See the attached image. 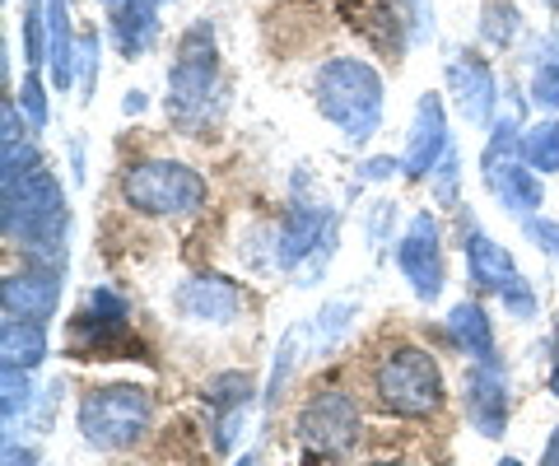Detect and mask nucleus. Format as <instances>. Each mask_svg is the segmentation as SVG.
<instances>
[{
  "label": "nucleus",
  "instance_id": "1",
  "mask_svg": "<svg viewBox=\"0 0 559 466\" xmlns=\"http://www.w3.org/2000/svg\"><path fill=\"white\" fill-rule=\"evenodd\" d=\"M5 238L38 271L66 266V192L51 168H33L5 187Z\"/></svg>",
  "mask_w": 559,
  "mask_h": 466
},
{
  "label": "nucleus",
  "instance_id": "2",
  "mask_svg": "<svg viewBox=\"0 0 559 466\" xmlns=\"http://www.w3.org/2000/svg\"><path fill=\"white\" fill-rule=\"evenodd\" d=\"M318 112L336 127L349 145L373 141L382 122V75L359 57H331L312 80Z\"/></svg>",
  "mask_w": 559,
  "mask_h": 466
},
{
  "label": "nucleus",
  "instance_id": "3",
  "mask_svg": "<svg viewBox=\"0 0 559 466\" xmlns=\"http://www.w3.org/2000/svg\"><path fill=\"white\" fill-rule=\"evenodd\" d=\"M373 392L378 402L396 410V416H433L443 406V373L439 359L419 345H396L378 359L373 369Z\"/></svg>",
  "mask_w": 559,
  "mask_h": 466
},
{
  "label": "nucleus",
  "instance_id": "4",
  "mask_svg": "<svg viewBox=\"0 0 559 466\" xmlns=\"http://www.w3.org/2000/svg\"><path fill=\"white\" fill-rule=\"evenodd\" d=\"M154 420V402L145 387L117 383V387H98L80 402V434L84 443L103 447V453H121L145 439V429Z\"/></svg>",
  "mask_w": 559,
  "mask_h": 466
},
{
  "label": "nucleus",
  "instance_id": "5",
  "mask_svg": "<svg viewBox=\"0 0 559 466\" xmlns=\"http://www.w3.org/2000/svg\"><path fill=\"white\" fill-rule=\"evenodd\" d=\"M121 201L140 215H197L205 205V178L178 159H145L121 178Z\"/></svg>",
  "mask_w": 559,
  "mask_h": 466
},
{
  "label": "nucleus",
  "instance_id": "6",
  "mask_svg": "<svg viewBox=\"0 0 559 466\" xmlns=\"http://www.w3.org/2000/svg\"><path fill=\"white\" fill-rule=\"evenodd\" d=\"M215 84H219L215 33H210V24H191L182 33L178 57H173V71H168V112L182 127H191L197 117H205V98L215 94Z\"/></svg>",
  "mask_w": 559,
  "mask_h": 466
},
{
  "label": "nucleus",
  "instance_id": "7",
  "mask_svg": "<svg viewBox=\"0 0 559 466\" xmlns=\"http://www.w3.org/2000/svg\"><path fill=\"white\" fill-rule=\"evenodd\" d=\"M466 266H471V280H476L485 295H499L503 308H509L513 318H532L536 313V295L532 285L522 280V271L509 252H503V243H495L489 234H480L476 224L466 219Z\"/></svg>",
  "mask_w": 559,
  "mask_h": 466
},
{
  "label": "nucleus",
  "instance_id": "8",
  "mask_svg": "<svg viewBox=\"0 0 559 466\" xmlns=\"http://www.w3.org/2000/svg\"><path fill=\"white\" fill-rule=\"evenodd\" d=\"M396 266L411 280L415 299L433 303L443 295V238H439V219H433L429 211L411 215L406 238L396 243Z\"/></svg>",
  "mask_w": 559,
  "mask_h": 466
},
{
  "label": "nucleus",
  "instance_id": "9",
  "mask_svg": "<svg viewBox=\"0 0 559 466\" xmlns=\"http://www.w3.org/2000/svg\"><path fill=\"white\" fill-rule=\"evenodd\" d=\"M299 439L322 457H341L349 443L359 439V406L349 402V392H318L299 410Z\"/></svg>",
  "mask_w": 559,
  "mask_h": 466
},
{
  "label": "nucleus",
  "instance_id": "10",
  "mask_svg": "<svg viewBox=\"0 0 559 466\" xmlns=\"http://www.w3.org/2000/svg\"><path fill=\"white\" fill-rule=\"evenodd\" d=\"M448 159V112L439 94H425L415 103V122H411V141H406V178H433V168Z\"/></svg>",
  "mask_w": 559,
  "mask_h": 466
},
{
  "label": "nucleus",
  "instance_id": "11",
  "mask_svg": "<svg viewBox=\"0 0 559 466\" xmlns=\"http://www.w3.org/2000/svg\"><path fill=\"white\" fill-rule=\"evenodd\" d=\"M178 313L187 322H210V326H224L234 322L242 313V289L234 280H224V275L205 271V275H191V280H182L178 289Z\"/></svg>",
  "mask_w": 559,
  "mask_h": 466
},
{
  "label": "nucleus",
  "instance_id": "12",
  "mask_svg": "<svg viewBox=\"0 0 559 466\" xmlns=\"http://www.w3.org/2000/svg\"><path fill=\"white\" fill-rule=\"evenodd\" d=\"M466 416L485 439H499L509 425V378H503L499 359L466 369Z\"/></svg>",
  "mask_w": 559,
  "mask_h": 466
},
{
  "label": "nucleus",
  "instance_id": "13",
  "mask_svg": "<svg viewBox=\"0 0 559 466\" xmlns=\"http://www.w3.org/2000/svg\"><path fill=\"white\" fill-rule=\"evenodd\" d=\"M0 303H5V318H14V322H47V318H57L61 275L57 271L5 275V285H0Z\"/></svg>",
  "mask_w": 559,
  "mask_h": 466
},
{
  "label": "nucleus",
  "instance_id": "14",
  "mask_svg": "<svg viewBox=\"0 0 559 466\" xmlns=\"http://www.w3.org/2000/svg\"><path fill=\"white\" fill-rule=\"evenodd\" d=\"M448 80H452V94H457V108L471 127H485L489 112H495V98H499V80L489 71V61L480 51H457V61L448 65Z\"/></svg>",
  "mask_w": 559,
  "mask_h": 466
},
{
  "label": "nucleus",
  "instance_id": "15",
  "mask_svg": "<svg viewBox=\"0 0 559 466\" xmlns=\"http://www.w3.org/2000/svg\"><path fill=\"white\" fill-rule=\"evenodd\" d=\"M331 234V215L318 211V205H294V211L280 219V234H275V266L294 271L304 256L318 252V243H326Z\"/></svg>",
  "mask_w": 559,
  "mask_h": 466
},
{
  "label": "nucleus",
  "instance_id": "16",
  "mask_svg": "<svg viewBox=\"0 0 559 466\" xmlns=\"http://www.w3.org/2000/svg\"><path fill=\"white\" fill-rule=\"evenodd\" d=\"M485 182H489V192L499 196L503 211H513V215H532V211H540V201H546V192H540V178L527 164H509V159H503L495 172H485Z\"/></svg>",
  "mask_w": 559,
  "mask_h": 466
},
{
  "label": "nucleus",
  "instance_id": "17",
  "mask_svg": "<svg viewBox=\"0 0 559 466\" xmlns=\"http://www.w3.org/2000/svg\"><path fill=\"white\" fill-rule=\"evenodd\" d=\"M75 61H80V47L70 43L66 0H47V65H51V84H57V89H70Z\"/></svg>",
  "mask_w": 559,
  "mask_h": 466
},
{
  "label": "nucleus",
  "instance_id": "18",
  "mask_svg": "<svg viewBox=\"0 0 559 466\" xmlns=\"http://www.w3.org/2000/svg\"><path fill=\"white\" fill-rule=\"evenodd\" d=\"M154 10H159V5H145V0H127V5L112 10V43H117V51L127 61L140 57V51L154 43V33H159Z\"/></svg>",
  "mask_w": 559,
  "mask_h": 466
},
{
  "label": "nucleus",
  "instance_id": "19",
  "mask_svg": "<svg viewBox=\"0 0 559 466\" xmlns=\"http://www.w3.org/2000/svg\"><path fill=\"white\" fill-rule=\"evenodd\" d=\"M448 336L457 340L476 365H489V359H495V326H489L480 303H457L452 308L448 313Z\"/></svg>",
  "mask_w": 559,
  "mask_h": 466
},
{
  "label": "nucleus",
  "instance_id": "20",
  "mask_svg": "<svg viewBox=\"0 0 559 466\" xmlns=\"http://www.w3.org/2000/svg\"><path fill=\"white\" fill-rule=\"evenodd\" d=\"M0 355H5L10 369H38L47 359V322H14L5 318L0 326Z\"/></svg>",
  "mask_w": 559,
  "mask_h": 466
},
{
  "label": "nucleus",
  "instance_id": "21",
  "mask_svg": "<svg viewBox=\"0 0 559 466\" xmlns=\"http://www.w3.org/2000/svg\"><path fill=\"white\" fill-rule=\"evenodd\" d=\"M355 318H359V303L355 299H331V303H322L318 322H312V355H331V350H336V345L345 340V332L355 326Z\"/></svg>",
  "mask_w": 559,
  "mask_h": 466
},
{
  "label": "nucleus",
  "instance_id": "22",
  "mask_svg": "<svg viewBox=\"0 0 559 466\" xmlns=\"http://www.w3.org/2000/svg\"><path fill=\"white\" fill-rule=\"evenodd\" d=\"M252 378L248 373H219L205 383V402L215 406V416H234V410H248L252 406Z\"/></svg>",
  "mask_w": 559,
  "mask_h": 466
},
{
  "label": "nucleus",
  "instance_id": "23",
  "mask_svg": "<svg viewBox=\"0 0 559 466\" xmlns=\"http://www.w3.org/2000/svg\"><path fill=\"white\" fill-rule=\"evenodd\" d=\"M518 154L527 159V168L536 172H559V122H536L527 135H522Z\"/></svg>",
  "mask_w": 559,
  "mask_h": 466
},
{
  "label": "nucleus",
  "instance_id": "24",
  "mask_svg": "<svg viewBox=\"0 0 559 466\" xmlns=\"http://www.w3.org/2000/svg\"><path fill=\"white\" fill-rule=\"evenodd\" d=\"M299 345H304V326H289L285 340H280V350H275V365H271V383H266V410H275V402L285 396V383H289V373L294 365H299Z\"/></svg>",
  "mask_w": 559,
  "mask_h": 466
},
{
  "label": "nucleus",
  "instance_id": "25",
  "mask_svg": "<svg viewBox=\"0 0 559 466\" xmlns=\"http://www.w3.org/2000/svg\"><path fill=\"white\" fill-rule=\"evenodd\" d=\"M24 61L33 71L47 61V0H24Z\"/></svg>",
  "mask_w": 559,
  "mask_h": 466
},
{
  "label": "nucleus",
  "instance_id": "26",
  "mask_svg": "<svg viewBox=\"0 0 559 466\" xmlns=\"http://www.w3.org/2000/svg\"><path fill=\"white\" fill-rule=\"evenodd\" d=\"M518 28H522L518 10H513V5H503V0H489V5H485V38L503 47V43H513V38H518Z\"/></svg>",
  "mask_w": 559,
  "mask_h": 466
},
{
  "label": "nucleus",
  "instance_id": "27",
  "mask_svg": "<svg viewBox=\"0 0 559 466\" xmlns=\"http://www.w3.org/2000/svg\"><path fill=\"white\" fill-rule=\"evenodd\" d=\"M532 98L540 108H559V51L536 61V75H532Z\"/></svg>",
  "mask_w": 559,
  "mask_h": 466
},
{
  "label": "nucleus",
  "instance_id": "28",
  "mask_svg": "<svg viewBox=\"0 0 559 466\" xmlns=\"http://www.w3.org/2000/svg\"><path fill=\"white\" fill-rule=\"evenodd\" d=\"M518 145H522V135H518V122H513V117H503V122L495 127V135H489L485 154H480V168H485V172H495V168H499V159H503V154H509V150H518Z\"/></svg>",
  "mask_w": 559,
  "mask_h": 466
},
{
  "label": "nucleus",
  "instance_id": "29",
  "mask_svg": "<svg viewBox=\"0 0 559 466\" xmlns=\"http://www.w3.org/2000/svg\"><path fill=\"white\" fill-rule=\"evenodd\" d=\"M28 402H33V392H28V373L5 365V425H14V416H24Z\"/></svg>",
  "mask_w": 559,
  "mask_h": 466
},
{
  "label": "nucleus",
  "instance_id": "30",
  "mask_svg": "<svg viewBox=\"0 0 559 466\" xmlns=\"http://www.w3.org/2000/svg\"><path fill=\"white\" fill-rule=\"evenodd\" d=\"M20 103H24V112H28V122H33V127H47V89H43L38 71H28V75H24V84H20Z\"/></svg>",
  "mask_w": 559,
  "mask_h": 466
},
{
  "label": "nucleus",
  "instance_id": "31",
  "mask_svg": "<svg viewBox=\"0 0 559 466\" xmlns=\"http://www.w3.org/2000/svg\"><path fill=\"white\" fill-rule=\"evenodd\" d=\"M75 65H80V84H84L80 98L90 103V98H94V84H98V38H84V43H80V61H75Z\"/></svg>",
  "mask_w": 559,
  "mask_h": 466
},
{
  "label": "nucleus",
  "instance_id": "32",
  "mask_svg": "<svg viewBox=\"0 0 559 466\" xmlns=\"http://www.w3.org/2000/svg\"><path fill=\"white\" fill-rule=\"evenodd\" d=\"M433 192H439L443 205H457V154L448 150V159L433 168Z\"/></svg>",
  "mask_w": 559,
  "mask_h": 466
},
{
  "label": "nucleus",
  "instance_id": "33",
  "mask_svg": "<svg viewBox=\"0 0 559 466\" xmlns=\"http://www.w3.org/2000/svg\"><path fill=\"white\" fill-rule=\"evenodd\" d=\"M0 122H5V135H0V141H5V145H20V141H28V127H24L20 103H14V98L0 103Z\"/></svg>",
  "mask_w": 559,
  "mask_h": 466
},
{
  "label": "nucleus",
  "instance_id": "34",
  "mask_svg": "<svg viewBox=\"0 0 559 466\" xmlns=\"http://www.w3.org/2000/svg\"><path fill=\"white\" fill-rule=\"evenodd\" d=\"M388 219H396V205H392V201H378V205H373V219H369V234H373L378 248L388 243Z\"/></svg>",
  "mask_w": 559,
  "mask_h": 466
},
{
  "label": "nucleus",
  "instance_id": "35",
  "mask_svg": "<svg viewBox=\"0 0 559 466\" xmlns=\"http://www.w3.org/2000/svg\"><path fill=\"white\" fill-rule=\"evenodd\" d=\"M396 168H401V164H396V159H388V154H382V159H369V164H364V178H392Z\"/></svg>",
  "mask_w": 559,
  "mask_h": 466
},
{
  "label": "nucleus",
  "instance_id": "36",
  "mask_svg": "<svg viewBox=\"0 0 559 466\" xmlns=\"http://www.w3.org/2000/svg\"><path fill=\"white\" fill-rule=\"evenodd\" d=\"M5 466H38V457H33V447H14V443H5Z\"/></svg>",
  "mask_w": 559,
  "mask_h": 466
},
{
  "label": "nucleus",
  "instance_id": "37",
  "mask_svg": "<svg viewBox=\"0 0 559 466\" xmlns=\"http://www.w3.org/2000/svg\"><path fill=\"white\" fill-rule=\"evenodd\" d=\"M540 466H559V429L550 434V443H546V453H540Z\"/></svg>",
  "mask_w": 559,
  "mask_h": 466
},
{
  "label": "nucleus",
  "instance_id": "38",
  "mask_svg": "<svg viewBox=\"0 0 559 466\" xmlns=\"http://www.w3.org/2000/svg\"><path fill=\"white\" fill-rule=\"evenodd\" d=\"M559 345V340H555ZM550 392H559V355H555V369H550Z\"/></svg>",
  "mask_w": 559,
  "mask_h": 466
},
{
  "label": "nucleus",
  "instance_id": "39",
  "mask_svg": "<svg viewBox=\"0 0 559 466\" xmlns=\"http://www.w3.org/2000/svg\"><path fill=\"white\" fill-rule=\"evenodd\" d=\"M234 466H261V462H257L252 453H242V462H234Z\"/></svg>",
  "mask_w": 559,
  "mask_h": 466
},
{
  "label": "nucleus",
  "instance_id": "40",
  "mask_svg": "<svg viewBox=\"0 0 559 466\" xmlns=\"http://www.w3.org/2000/svg\"><path fill=\"white\" fill-rule=\"evenodd\" d=\"M499 466H522V462H518V457H503V462H499Z\"/></svg>",
  "mask_w": 559,
  "mask_h": 466
},
{
  "label": "nucleus",
  "instance_id": "41",
  "mask_svg": "<svg viewBox=\"0 0 559 466\" xmlns=\"http://www.w3.org/2000/svg\"><path fill=\"white\" fill-rule=\"evenodd\" d=\"M369 466H406V462H369Z\"/></svg>",
  "mask_w": 559,
  "mask_h": 466
},
{
  "label": "nucleus",
  "instance_id": "42",
  "mask_svg": "<svg viewBox=\"0 0 559 466\" xmlns=\"http://www.w3.org/2000/svg\"><path fill=\"white\" fill-rule=\"evenodd\" d=\"M555 256H559V248H555Z\"/></svg>",
  "mask_w": 559,
  "mask_h": 466
}]
</instances>
